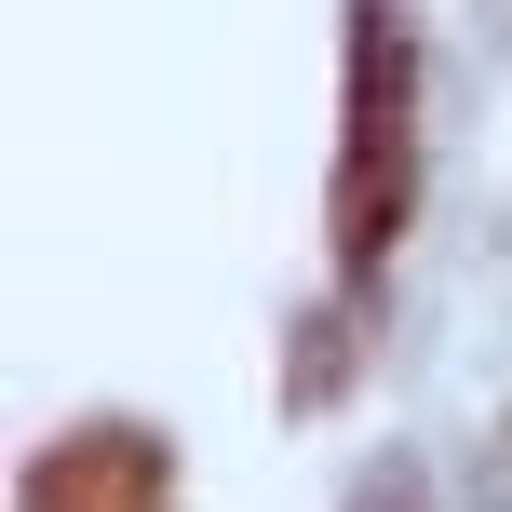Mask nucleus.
I'll return each instance as SVG.
<instances>
[{
	"mask_svg": "<svg viewBox=\"0 0 512 512\" xmlns=\"http://www.w3.org/2000/svg\"><path fill=\"white\" fill-rule=\"evenodd\" d=\"M27 512H176L162 499V445L149 432H68V445H41Z\"/></svg>",
	"mask_w": 512,
	"mask_h": 512,
	"instance_id": "obj_2",
	"label": "nucleus"
},
{
	"mask_svg": "<svg viewBox=\"0 0 512 512\" xmlns=\"http://www.w3.org/2000/svg\"><path fill=\"white\" fill-rule=\"evenodd\" d=\"M391 216H405V27H391V0H364V54H351V270H378Z\"/></svg>",
	"mask_w": 512,
	"mask_h": 512,
	"instance_id": "obj_1",
	"label": "nucleus"
},
{
	"mask_svg": "<svg viewBox=\"0 0 512 512\" xmlns=\"http://www.w3.org/2000/svg\"><path fill=\"white\" fill-rule=\"evenodd\" d=\"M486 512H512V472H499V486H486Z\"/></svg>",
	"mask_w": 512,
	"mask_h": 512,
	"instance_id": "obj_3",
	"label": "nucleus"
},
{
	"mask_svg": "<svg viewBox=\"0 0 512 512\" xmlns=\"http://www.w3.org/2000/svg\"><path fill=\"white\" fill-rule=\"evenodd\" d=\"M499 14H512V0H499Z\"/></svg>",
	"mask_w": 512,
	"mask_h": 512,
	"instance_id": "obj_4",
	"label": "nucleus"
}]
</instances>
